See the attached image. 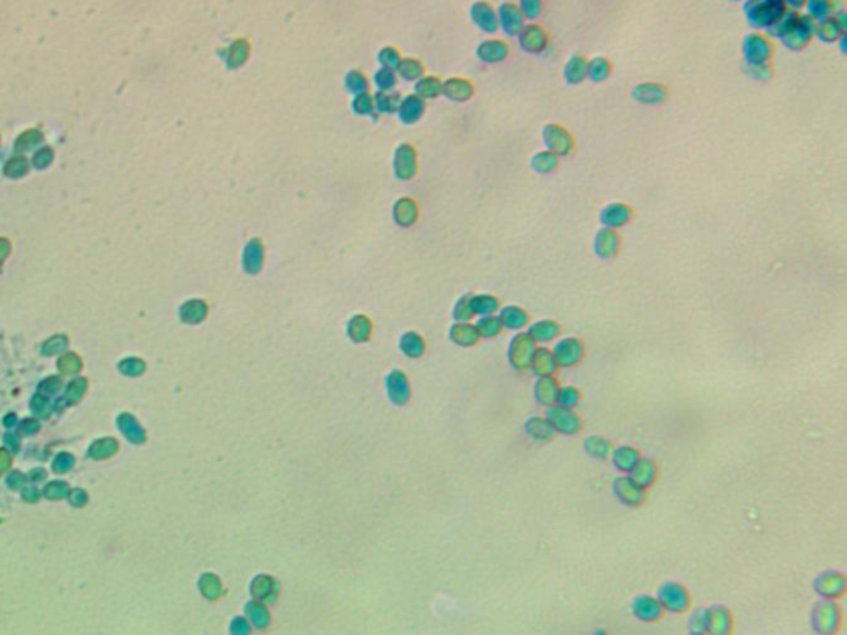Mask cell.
<instances>
[{
  "label": "cell",
  "instance_id": "obj_13",
  "mask_svg": "<svg viewBox=\"0 0 847 635\" xmlns=\"http://www.w3.org/2000/svg\"><path fill=\"white\" fill-rule=\"evenodd\" d=\"M498 27L507 33L508 37H517L523 27H525V17L515 2L502 4L497 12Z\"/></svg>",
  "mask_w": 847,
  "mask_h": 635
},
{
  "label": "cell",
  "instance_id": "obj_22",
  "mask_svg": "<svg viewBox=\"0 0 847 635\" xmlns=\"http://www.w3.org/2000/svg\"><path fill=\"white\" fill-rule=\"evenodd\" d=\"M563 77L568 84H579L588 78V58L583 55L569 56L564 63Z\"/></svg>",
  "mask_w": 847,
  "mask_h": 635
},
{
  "label": "cell",
  "instance_id": "obj_6",
  "mask_svg": "<svg viewBox=\"0 0 847 635\" xmlns=\"http://www.w3.org/2000/svg\"><path fill=\"white\" fill-rule=\"evenodd\" d=\"M541 139L546 149L555 153L558 158H566L574 151V139L569 134V131L561 125H546L541 131Z\"/></svg>",
  "mask_w": 847,
  "mask_h": 635
},
{
  "label": "cell",
  "instance_id": "obj_3",
  "mask_svg": "<svg viewBox=\"0 0 847 635\" xmlns=\"http://www.w3.org/2000/svg\"><path fill=\"white\" fill-rule=\"evenodd\" d=\"M842 624V612L841 608L836 603H832L831 599L822 601V603L816 604L815 610H812V627L817 634L822 635H832L836 634L837 630H839Z\"/></svg>",
  "mask_w": 847,
  "mask_h": 635
},
{
  "label": "cell",
  "instance_id": "obj_11",
  "mask_svg": "<svg viewBox=\"0 0 847 635\" xmlns=\"http://www.w3.org/2000/svg\"><path fill=\"white\" fill-rule=\"evenodd\" d=\"M553 358L558 367L576 366L584 356V344L578 338H564L555 344Z\"/></svg>",
  "mask_w": 847,
  "mask_h": 635
},
{
  "label": "cell",
  "instance_id": "obj_41",
  "mask_svg": "<svg viewBox=\"0 0 847 635\" xmlns=\"http://www.w3.org/2000/svg\"><path fill=\"white\" fill-rule=\"evenodd\" d=\"M60 366L63 367L66 372H75L76 369L80 367V361L75 356H66L65 359H61Z\"/></svg>",
  "mask_w": 847,
  "mask_h": 635
},
{
  "label": "cell",
  "instance_id": "obj_45",
  "mask_svg": "<svg viewBox=\"0 0 847 635\" xmlns=\"http://www.w3.org/2000/svg\"><path fill=\"white\" fill-rule=\"evenodd\" d=\"M731 2H743V0H731Z\"/></svg>",
  "mask_w": 847,
  "mask_h": 635
},
{
  "label": "cell",
  "instance_id": "obj_17",
  "mask_svg": "<svg viewBox=\"0 0 847 635\" xmlns=\"http://www.w3.org/2000/svg\"><path fill=\"white\" fill-rule=\"evenodd\" d=\"M632 614L642 622H657L662 619L664 608L655 597L639 596L632 601Z\"/></svg>",
  "mask_w": 847,
  "mask_h": 635
},
{
  "label": "cell",
  "instance_id": "obj_30",
  "mask_svg": "<svg viewBox=\"0 0 847 635\" xmlns=\"http://www.w3.org/2000/svg\"><path fill=\"white\" fill-rule=\"evenodd\" d=\"M612 63L604 56H596V58L588 60V78L594 83H602L611 77Z\"/></svg>",
  "mask_w": 847,
  "mask_h": 635
},
{
  "label": "cell",
  "instance_id": "obj_16",
  "mask_svg": "<svg viewBox=\"0 0 847 635\" xmlns=\"http://www.w3.org/2000/svg\"><path fill=\"white\" fill-rule=\"evenodd\" d=\"M614 493H616L617 500H619L621 503H624L626 506H632V508L641 506L645 500L644 488H641L637 483L632 482L629 477L617 478V480L614 482Z\"/></svg>",
  "mask_w": 847,
  "mask_h": 635
},
{
  "label": "cell",
  "instance_id": "obj_25",
  "mask_svg": "<svg viewBox=\"0 0 847 635\" xmlns=\"http://www.w3.org/2000/svg\"><path fill=\"white\" fill-rule=\"evenodd\" d=\"M531 369L538 377H550L556 372L558 364H556L553 353H551L550 349L536 348L535 356H533L531 361Z\"/></svg>",
  "mask_w": 847,
  "mask_h": 635
},
{
  "label": "cell",
  "instance_id": "obj_43",
  "mask_svg": "<svg viewBox=\"0 0 847 635\" xmlns=\"http://www.w3.org/2000/svg\"><path fill=\"white\" fill-rule=\"evenodd\" d=\"M8 463H11V460H8V455L6 452H0V473L7 470Z\"/></svg>",
  "mask_w": 847,
  "mask_h": 635
},
{
  "label": "cell",
  "instance_id": "obj_5",
  "mask_svg": "<svg viewBox=\"0 0 847 635\" xmlns=\"http://www.w3.org/2000/svg\"><path fill=\"white\" fill-rule=\"evenodd\" d=\"M659 603L669 612L684 614L690 608V592L685 586L679 582H665L659 587L657 594Z\"/></svg>",
  "mask_w": 847,
  "mask_h": 635
},
{
  "label": "cell",
  "instance_id": "obj_12",
  "mask_svg": "<svg viewBox=\"0 0 847 635\" xmlns=\"http://www.w3.org/2000/svg\"><path fill=\"white\" fill-rule=\"evenodd\" d=\"M847 589V579L842 572L826 571L815 581V591L824 599L834 601L844 596Z\"/></svg>",
  "mask_w": 847,
  "mask_h": 635
},
{
  "label": "cell",
  "instance_id": "obj_10",
  "mask_svg": "<svg viewBox=\"0 0 847 635\" xmlns=\"http://www.w3.org/2000/svg\"><path fill=\"white\" fill-rule=\"evenodd\" d=\"M844 11H837L834 12V15L824 18V20L816 22L815 27V37L816 39H820L822 44H837L842 37L846 35V18H844Z\"/></svg>",
  "mask_w": 847,
  "mask_h": 635
},
{
  "label": "cell",
  "instance_id": "obj_40",
  "mask_svg": "<svg viewBox=\"0 0 847 635\" xmlns=\"http://www.w3.org/2000/svg\"><path fill=\"white\" fill-rule=\"evenodd\" d=\"M746 72L756 80H765L766 77H769L768 65H746Z\"/></svg>",
  "mask_w": 847,
  "mask_h": 635
},
{
  "label": "cell",
  "instance_id": "obj_28",
  "mask_svg": "<svg viewBox=\"0 0 847 635\" xmlns=\"http://www.w3.org/2000/svg\"><path fill=\"white\" fill-rule=\"evenodd\" d=\"M639 458H641L639 452H637L634 447H627V445H624V447L612 450L614 467H616L619 472L629 473Z\"/></svg>",
  "mask_w": 847,
  "mask_h": 635
},
{
  "label": "cell",
  "instance_id": "obj_34",
  "mask_svg": "<svg viewBox=\"0 0 847 635\" xmlns=\"http://www.w3.org/2000/svg\"><path fill=\"white\" fill-rule=\"evenodd\" d=\"M798 18H799V12L789 11V8H788V11L784 12V15L781 18H779V20L777 23H774V25L772 28H768V30H766V33H768L769 39H778L779 40L783 35H786V33L789 30H791V28L794 27V23L798 22Z\"/></svg>",
  "mask_w": 847,
  "mask_h": 635
},
{
  "label": "cell",
  "instance_id": "obj_8",
  "mask_svg": "<svg viewBox=\"0 0 847 635\" xmlns=\"http://www.w3.org/2000/svg\"><path fill=\"white\" fill-rule=\"evenodd\" d=\"M518 44H520L521 50L526 51V54L531 55H540L543 54L546 50V46L550 44V37L546 30L541 25H538V23H525V27L521 28L520 33H518Z\"/></svg>",
  "mask_w": 847,
  "mask_h": 635
},
{
  "label": "cell",
  "instance_id": "obj_15",
  "mask_svg": "<svg viewBox=\"0 0 847 635\" xmlns=\"http://www.w3.org/2000/svg\"><path fill=\"white\" fill-rule=\"evenodd\" d=\"M619 249H621V237H619V234H617L616 229H607V227H602V229L596 234V237H594V253H596L599 258H604V260L614 258L617 253H619Z\"/></svg>",
  "mask_w": 847,
  "mask_h": 635
},
{
  "label": "cell",
  "instance_id": "obj_42",
  "mask_svg": "<svg viewBox=\"0 0 847 635\" xmlns=\"http://www.w3.org/2000/svg\"><path fill=\"white\" fill-rule=\"evenodd\" d=\"M806 2L808 0H784V4H786V7L789 8V11H796V12L803 11L804 6H806Z\"/></svg>",
  "mask_w": 847,
  "mask_h": 635
},
{
  "label": "cell",
  "instance_id": "obj_31",
  "mask_svg": "<svg viewBox=\"0 0 847 635\" xmlns=\"http://www.w3.org/2000/svg\"><path fill=\"white\" fill-rule=\"evenodd\" d=\"M526 432L530 434L531 439L540 440V442H546L555 437V429L551 427L548 420L541 419V417H533L526 422Z\"/></svg>",
  "mask_w": 847,
  "mask_h": 635
},
{
  "label": "cell",
  "instance_id": "obj_37",
  "mask_svg": "<svg viewBox=\"0 0 847 635\" xmlns=\"http://www.w3.org/2000/svg\"><path fill=\"white\" fill-rule=\"evenodd\" d=\"M688 630L692 634H705L707 632V610L697 609L695 612L690 615Z\"/></svg>",
  "mask_w": 847,
  "mask_h": 635
},
{
  "label": "cell",
  "instance_id": "obj_14",
  "mask_svg": "<svg viewBox=\"0 0 847 635\" xmlns=\"http://www.w3.org/2000/svg\"><path fill=\"white\" fill-rule=\"evenodd\" d=\"M632 217H634L632 207L627 206V203L612 202L602 208L601 215H599V222H601L602 227H607V229H621V227L629 224Z\"/></svg>",
  "mask_w": 847,
  "mask_h": 635
},
{
  "label": "cell",
  "instance_id": "obj_35",
  "mask_svg": "<svg viewBox=\"0 0 847 635\" xmlns=\"http://www.w3.org/2000/svg\"><path fill=\"white\" fill-rule=\"evenodd\" d=\"M518 8H520L525 20H536L543 12V0H518Z\"/></svg>",
  "mask_w": 847,
  "mask_h": 635
},
{
  "label": "cell",
  "instance_id": "obj_33",
  "mask_svg": "<svg viewBox=\"0 0 847 635\" xmlns=\"http://www.w3.org/2000/svg\"><path fill=\"white\" fill-rule=\"evenodd\" d=\"M584 448L591 457L599 458V460H604L612 455V444L602 437H594V435L584 440Z\"/></svg>",
  "mask_w": 847,
  "mask_h": 635
},
{
  "label": "cell",
  "instance_id": "obj_27",
  "mask_svg": "<svg viewBox=\"0 0 847 635\" xmlns=\"http://www.w3.org/2000/svg\"><path fill=\"white\" fill-rule=\"evenodd\" d=\"M478 55L488 63H497L508 56V45L502 40H487L480 45Z\"/></svg>",
  "mask_w": 847,
  "mask_h": 635
},
{
  "label": "cell",
  "instance_id": "obj_32",
  "mask_svg": "<svg viewBox=\"0 0 847 635\" xmlns=\"http://www.w3.org/2000/svg\"><path fill=\"white\" fill-rule=\"evenodd\" d=\"M559 158L555 153H551V151L545 149L540 151V153H536L531 158V168L533 170H536L538 174H551L553 170L558 168Z\"/></svg>",
  "mask_w": 847,
  "mask_h": 635
},
{
  "label": "cell",
  "instance_id": "obj_44",
  "mask_svg": "<svg viewBox=\"0 0 847 635\" xmlns=\"http://www.w3.org/2000/svg\"><path fill=\"white\" fill-rule=\"evenodd\" d=\"M2 244H4V241H0V246H2ZM6 255H7V252H2V253H0V262H2V258L6 257Z\"/></svg>",
  "mask_w": 847,
  "mask_h": 635
},
{
  "label": "cell",
  "instance_id": "obj_18",
  "mask_svg": "<svg viewBox=\"0 0 847 635\" xmlns=\"http://www.w3.org/2000/svg\"><path fill=\"white\" fill-rule=\"evenodd\" d=\"M734 629V620H731L730 610L722 608H712L707 610V632L713 635H727Z\"/></svg>",
  "mask_w": 847,
  "mask_h": 635
},
{
  "label": "cell",
  "instance_id": "obj_9",
  "mask_svg": "<svg viewBox=\"0 0 847 635\" xmlns=\"http://www.w3.org/2000/svg\"><path fill=\"white\" fill-rule=\"evenodd\" d=\"M536 343L528 334H517L510 346V363L517 371L525 372L531 367L533 356H535Z\"/></svg>",
  "mask_w": 847,
  "mask_h": 635
},
{
  "label": "cell",
  "instance_id": "obj_2",
  "mask_svg": "<svg viewBox=\"0 0 847 635\" xmlns=\"http://www.w3.org/2000/svg\"><path fill=\"white\" fill-rule=\"evenodd\" d=\"M741 55L746 65H768L773 58V42L758 30L746 33L741 40Z\"/></svg>",
  "mask_w": 847,
  "mask_h": 635
},
{
  "label": "cell",
  "instance_id": "obj_26",
  "mask_svg": "<svg viewBox=\"0 0 847 635\" xmlns=\"http://www.w3.org/2000/svg\"><path fill=\"white\" fill-rule=\"evenodd\" d=\"M500 321L508 329H523L530 321V316L520 306H507L500 313Z\"/></svg>",
  "mask_w": 847,
  "mask_h": 635
},
{
  "label": "cell",
  "instance_id": "obj_36",
  "mask_svg": "<svg viewBox=\"0 0 847 635\" xmlns=\"http://www.w3.org/2000/svg\"><path fill=\"white\" fill-rule=\"evenodd\" d=\"M579 401H581V392L576 389V387L569 386L558 391V401H556V404L573 409V407L579 404Z\"/></svg>",
  "mask_w": 847,
  "mask_h": 635
},
{
  "label": "cell",
  "instance_id": "obj_39",
  "mask_svg": "<svg viewBox=\"0 0 847 635\" xmlns=\"http://www.w3.org/2000/svg\"><path fill=\"white\" fill-rule=\"evenodd\" d=\"M497 308L498 301L492 296H478L477 300H474V311L480 315H492L493 311H497Z\"/></svg>",
  "mask_w": 847,
  "mask_h": 635
},
{
  "label": "cell",
  "instance_id": "obj_23",
  "mask_svg": "<svg viewBox=\"0 0 847 635\" xmlns=\"http://www.w3.org/2000/svg\"><path fill=\"white\" fill-rule=\"evenodd\" d=\"M558 381L553 379V376L550 377H538L536 386H535V396L538 404L545 405V407H551L556 404V401H558Z\"/></svg>",
  "mask_w": 847,
  "mask_h": 635
},
{
  "label": "cell",
  "instance_id": "obj_29",
  "mask_svg": "<svg viewBox=\"0 0 847 635\" xmlns=\"http://www.w3.org/2000/svg\"><path fill=\"white\" fill-rule=\"evenodd\" d=\"M806 15L811 17L815 22H821L824 18L834 15L836 4L834 0H808L804 6Z\"/></svg>",
  "mask_w": 847,
  "mask_h": 635
},
{
  "label": "cell",
  "instance_id": "obj_24",
  "mask_svg": "<svg viewBox=\"0 0 847 635\" xmlns=\"http://www.w3.org/2000/svg\"><path fill=\"white\" fill-rule=\"evenodd\" d=\"M559 333H561V326L556 323V321L541 320V321H536L535 325H531L526 334L530 336L535 343L545 344V343H550V341L558 338Z\"/></svg>",
  "mask_w": 847,
  "mask_h": 635
},
{
  "label": "cell",
  "instance_id": "obj_1",
  "mask_svg": "<svg viewBox=\"0 0 847 635\" xmlns=\"http://www.w3.org/2000/svg\"><path fill=\"white\" fill-rule=\"evenodd\" d=\"M788 11L784 0H743L746 22L755 30H768Z\"/></svg>",
  "mask_w": 847,
  "mask_h": 635
},
{
  "label": "cell",
  "instance_id": "obj_21",
  "mask_svg": "<svg viewBox=\"0 0 847 635\" xmlns=\"http://www.w3.org/2000/svg\"><path fill=\"white\" fill-rule=\"evenodd\" d=\"M474 22L482 28L483 32L495 33L498 30V17L495 8L487 2H478L472 7Z\"/></svg>",
  "mask_w": 847,
  "mask_h": 635
},
{
  "label": "cell",
  "instance_id": "obj_38",
  "mask_svg": "<svg viewBox=\"0 0 847 635\" xmlns=\"http://www.w3.org/2000/svg\"><path fill=\"white\" fill-rule=\"evenodd\" d=\"M478 331L480 334L487 336V338H492V336H497L500 331H502V321H500V318H483L482 321L478 323Z\"/></svg>",
  "mask_w": 847,
  "mask_h": 635
},
{
  "label": "cell",
  "instance_id": "obj_19",
  "mask_svg": "<svg viewBox=\"0 0 847 635\" xmlns=\"http://www.w3.org/2000/svg\"><path fill=\"white\" fill-rule=\"evenodd\" d=\"M632 98L642 104H659L667 98V88L659 83H641L632 89Z\"/></svg>",
  "mask_w": 847,
  "mask_h": 635
},
{
  "label": "cell",
  "instance_id": "obj_4",
  "mask_svg": "<svg viewBox=\"0 0 847 635\" xmlns=\"http://www.w3.org/2000/svg\"><path fill=\"white\" fill-rule=\"evenodd\" d=\"M815 27L816 22L812 20L811 17H808L806 13H799V18L798 22L794 23V27L779 40H781V44L786 46L788 50L801 51L811 44L812 39H815Z\"/></svg>",
  "mask_w": 847,
  "mask_h": 635
},
{
  "label": "cell",
  "instance_id": "obj_20",
  "mask_svg": "<svg viewBox=\"0 0 847 635\" xmlns=\"http://www.w3.org/2000/svg\"><path fill=\"white\" fill-rule=\"evenodd\" d=\"M629 478L641 488L647 490L657 478V465L652 460H647V458H639L629 472Z\"/></svg>",
  "mask_w": 847,
  "mask_h": 635
},
{
  "label": "cell",
  "instance_id": "obj_7",
  "mask_svg": "<svg viewBox=\"0 0 847 635\" xmlns=\"http://www.w3.org/2000/svg\"><path fill=\"white\" fill-rule=\"evenodd\" d=\"M546 420L550 422L555 432L564 435H576L583 430V420L579 419V415L573 409L563 405H551Z\"/></svg>",
  "mask_w": 847,
  "mask_h": 635
}]
</instances>
